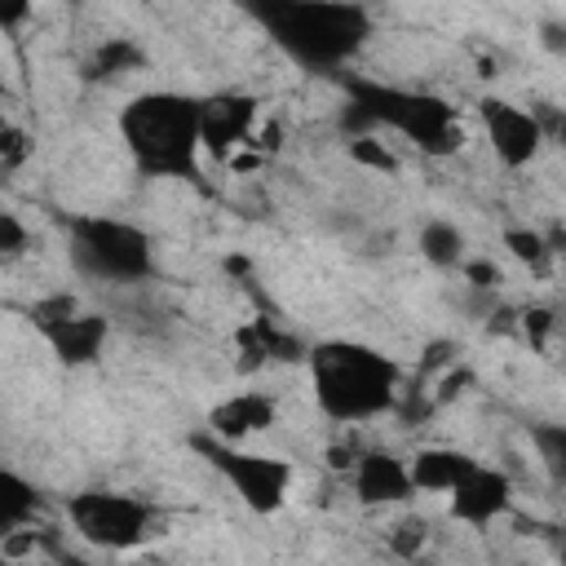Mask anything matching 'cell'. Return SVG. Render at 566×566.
Instances as JSON below:
<instances>
[{"label":"cell","mask_w":566,"mask_h":566,"mask_svg":"<svg viewBox=\"0 0 566 566\" xmlns=\"http://www.w3.org/2000/svg\"><path fill=\"white\" fill-rule=\"evenodd\" d=\"M119 146L137 177L146 181H195L199 177V93L181 88H142L119 115Z\"/></svg>","instance_id":"4"},{"label":"cell","mask_w":566,"mask_h":566,"mask_svg":"<svg viewBox=\"0 0 566 566\" xmlns=\"http://www.w3.org/2000/svg\"><path fill=\"white\" fill-rule=\"evenodd\" d=\"M513 500H517L513 478H509L504 469H495V464L473 460L469 473L447 491V513H451L460 526H469V531H486V526H495L500 517H509Z\"/></svg>","instance_id":"11"},{"label":"cell","mask_w":566,"mask_h":566,"mask_svg":"<svg viewBox=\"0 0 566 566\" xmlns=\"http://www.w3.org/2000/svg\"><path fill=\"white\" fill-rule=\"evenodd\" d=\"M455 270H464V279H469L473 287H495V283H500V265L486 261V256H469V252H464V261H460Z\"/></svg>","instance_id":"22"},{"label":"cell","mask_w":566,"mask_h":566,"mask_svg":"<svg viewBox=\"0 0 566 566\" xmlns=\"http://www.w3.org/2000/svg\"><path fill=\"white\" fill-rule=\"evenodd\" d=\"M340 93H345L340 124L349 137L385 128L429 159H451L464 146L460 111L429 88L389 84L376 75H340Z\"/></svg>","instance_id":"3"},{"label":"cell","mask_w":566,"mask_h":566,"mask_svg":"<svg viewBox=\"0 0 566 566\" xmlns=\"http://www.w3.org/2000/svg\"><path fill=\"white\" fill-rule=\"evenodd\" d=\"M279 424V398L270 389H234L217 398L203 416V429L221 442H252Z\"/></svg>","instance_id":"12"},{"label":"cell","mask_w":566,"mask_h":566,"mask_svg":"<svg viewBox=\"0 0 566 566\" xmlns=\"http://www.w3.org/2000/svg\"><path fill=\"white\" fill-rule=\"evenodd\" d=\"M66 522L84 544L102 553H133L150 535H159V509L137 491L115 486H84L66 495Z\"/></svg>","instance_id":"7"},{"label":"cell","mask_w":566,"mask_h":566,"mask_svg":"<svg viewBox=\"0 0 566 566\" xmlns=\"http://www.w3.org/2000/svg\"><path fill=\"white\" fill-rule=\"evenodd\" d=\"M349 491L363 509H389V504H407L416 495L407 460L394 451H380V447L358 451L349 460Z\"/></svg>","instance_id":"13"},{"label":"cell","mask_w":566,"mask_h":566,"mask_svg":"<svg viewBox=\"0 0 566 566\" xmlns=\"http://www.w3.org/2000/svg\"><path fill=\"white\" fill-rule=\"evenodd\" d=\"M234 354H239L234 358L239 371H256V367H265L274 358H301L305 345L296 336H287L283 327H274L270 318H252V323H243L234 332Z\"/></svg>","instance_id":"15"},{"label":"cell","mask_w":566,"mask_h":566,"mask_svg":"<svg viewBox=\"0 0 566 566\" xmlns=\"http://www.w3.org/2000/svg\"><path fill=\"white\" fill-rule=\"evenodd\" d=\"M142 66H146V49H142L137 40L115 35V40H106V44H97V49L88 53L84 80H119V75L142 71Z\"/></svg>","instance_id":"18"},{"label":"cell","mask_w":566,"mask_h":566,"mask_svg":"<svg viewBox=\"0 0 566 566\" xmlns=\"http://www.w3.org/2000/svg\"><path fill=\"white\" fill-rule=\"evenodd\" d=\"M478 124H482V137H486L495 164L509 168V172L531 168L539 159L544 142H548L539 115L517 106V102H509V97H500V93L478 97Z\"/></svg>","instance_id":"9"},{"label":"cell","mask_w":566,"mask_h":566,"mask_svg":"<svg viewBox=\"0 0 566 566\" xmlns=\"http://www.w3.org/2000/svg\"><path fill=\"white\" fill-rule=\"evenodd\" d=\"M190 451L234 491V500L256 513V517H274L292 486H296V464L283 460V455H270V451H252L248 442H221L212 438L208 429H195L190 433Z\"/></svg>","instance_id":"6"},{"label":"cell","mask_w":566,"mask_h":566,"mask_svg":"<svg viewBox=\"0 0 566 566\" xmlns=\"http://www.w3.org/2000/svg\"><path fill=\"white\" fill-rule=\"evenodd\" d=\"M301 358L314 407L332 424H371L385 411H394L402 389V367L380 345L354 336H323Z\"/></svg>","instance_id":"2"},{"label":"cell","mask_w":566,"mask_h":566,"mask_svg":"<svg viewBox=\"0 0 566 566\" xmlns=\"http://www.w3.org/2000/svg\"><path fill=\"white\" fill-rule=\"evenodd\" d=\"M416 243H420V256H424L429 265H438V270H455V265L464 261V252H469L464 230H460L455 221H447V217H429V221L420 226Z\"/></svg>","instance_id":"17"},{"label":"cell","mask_w":566,"mask_h":566,"mask_svg":"<svg viewBox=\"0 0 566 566\" xmlns=\"http://www.w3.org/2000/svg\"><path fill=\"white\" fill-rule=\"evenodd\" d=\"M27 150H31V146H27V133H22V128H13V124H0V164H9V168H13V164H22V159H27Z\"/></svg>","instance_id":"23"},{"label":"cell","mask_w":566,"mask_h":566,"mask_svg":"<svg viewBox=\"0 0 566 566\" xmlns=\"http://www.w3.org/2000/svg\"><path fill=\"white\" fill-rule=\"evenodd\" d=\"M40 504H44L40 486H35L27 473L0 464V539L27 531V526L35 522V513H40Z\"/></svg>","instance_id":"16"},{"label":"cell","mask_w":566,"mask_h":566,"mask_svg":"<svg viewBox=\"0 0 566 566\" xmlns=\"http://www.w3.org/2000/svg\"><path fill=\"white\" fill-rule=\"evenodd\" d=\"M504 248H509L513 261H522V265H531V270H544L548 256H553L548 239H544L539 230H531V226H509V230H504Z\"/></svg>","instance_id":"19"},{"label":"cell","mask_w":566,"mask_h":566,"mask_svg":"<svg viewBox=\"0 0 566 566\" xmlns=\"http://www.w3.org/2000/svg\"><path fill=\"white\" fill-rule=\"evenodd\" d=\"M66 252L75 261L80 274L97 279V283H150L159 270L155 256V234L128 217H111V212H75L66 217Z\"/></svg>","instance_id":"5"},{"label":"cell","mask_w":566,"mask_h":566,"mask_svg":"<svg viewBox=\"0 0 566 566\" xmlns=\"http://www.w3.org/2000/svg\"><path fill=\"white\" fill-rule=\"evenodd\" d=\"M0 102H4V88H0ZM0 124H9V119H4V106H0Z\"/></svg>","instance_id":"25"},{"label":"cell","mask_w":566,"mask_h":566,"mask_svg":"<svg viewBox=\"0 0 566 566\" xmlns=\"http://www.w3.org/2000/svg\"><path fill=\"white\" fill-rule=\"evenodd\" d=\"M261 35L310 75H345V66L376 35L363 0H234Z\"/></svg>","instance_id":"1"},{"label":"cell","mask_w":566,"mask_h":566,"mask_svg":"<svg viewBox=\"0 0 566 566\" xmlns=\"http://www.w3.org/2000/svg\"><path fill=\"white\" fill-rule=\"evenodd\" d=\"M261 119V102L243 88L199 93V142L212 159H230L239 146H252Z\"/></svg>","instance_id":"10"},{"label":"cell","mask_w":566,"mask_h":566,"mask_svg":"<svg viewBox=\"0 0 566 566\" xmlns=\"http://www.w3.org/2000/svg\"><path fill=\"white\" fill-rule=\"evenodd\" d=\"M27 243H31V230H27V221H22L18 212L0 208V261H13V256H22V252H27Z\"/></svg>","instance_id":"21"},{"label":"cell","mask_w":566,"mask_h":566,"mask_svg":"<svg viewBox=\"0 0 566 566\" xmlns=\"http://www.w3.org/2000/svg\"><path fill=\"white\" fill-rule=\"evenodd\" d=\"M31 13H35V0H0V31L4 35L22 31L31 22Z\"/></svg>","instance_id":"24"},{"label":"cell","mask_w":566,"mask_h":566,"mask_svg":"<svg viewBox=\"0 0 566 566\" xmlns=\"http://www.w3.org/2000/svg\"><path fill=\"white\" fill-rule=\"evenodd\" d=\"M31 323L62 367H93L111 340V318L97 310H80V301L71 292L40 301L31 310Z\"/></svg>","instance_id":"8"},{"label":"cell","mask_w":566,"mask_h":566,"mask_svg":"<svg viewBox=\"0 0 566 566\" xmlns=\"http://www.w3.org/2000/svg\"><path fill=\"white\" fill-rule=\"evenodd\" d=\"M473 460H478V455H469L464 447H442V442H433V447H420V451L407 460V473H411L416 495H447V491L469 473Z\"/></svg>","instance_id":"14"},{"label":"cell","mask_w":566,"mask_h":566,"mask_svg":"<svg viewBox=\"0 0 566 566\" xmlns=\"http://www.w3.org/2000/svg\"><path fill=\"white\" fill-rule=\"evenodd\" d=\"M349 159H354V164H367V168H376V172H394V168H398L394 150H385V146H380L371 133L349 137Z\"/></svg>","instance_id":"20"}]
</instances>
